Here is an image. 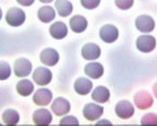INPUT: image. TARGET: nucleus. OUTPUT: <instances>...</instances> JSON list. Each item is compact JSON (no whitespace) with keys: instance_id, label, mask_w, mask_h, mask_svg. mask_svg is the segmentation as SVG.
<instances>
[{"instance_id":"1","label":"nucleus","mask_w":157,"mask_h":126,"mask_svg":"<svg viewBox=\"0 0 157 126\" xmlns=\"http://www.w3.org/2000/svg\"><path fill=\"white\" fill-rule=\"evenodd\" d=\"M4 19L7 25L12 27H20L26 21V14L21 7L12 6L6 11Z\"/></svg>"},{"instance_id":"2","label":"nucleus","mask_w":157,"mask_h":126,"mask_svg":"<svg viewBox=\"0 0 157 126\" xmlns=\"http://www.w3.org/2000/svg\"><path fill=\"white\" fill-rule=\"evenodd\" d=\"M52 72L48 67L40 66L37 67L32 72V78L35 85L39 87H46L52 80Z\"/></svg>"},{"instance_id":"3","label":"nucleus","mask_w":157,"mask_h":126,"mask_svg":"<svg viewBox=\"0 0 157 126\" xmlns=\"http://www.w3.org/2000/svg\"><path fill=\"white\" fill-rule=\"evenodd\" d=\"M13 73L18 78H24L32 74L33 64L27 57H19L14 60L13 64Z\"/></svg>"},{"instance_id":"4","label":"nucleus","mask_w":157,"mask_h":126,"mask_svg":"<svg viewBox=\"0 0 157 126\" xmlns=\"http://www.w3.org/2000/svg\"><path fill=\"white\" fill-rule=\"evenodd\" d=\"M134 106L140 110H147L154 104V98L150 92L147 90H140L136 92L133 96Z\"/></svg>"},{"instance_id":"5","label":"nucleus","mask_w":157,"mask_h":126,"mask_svg":"<svg viewBox=\"0 0 157 126\" xmlns=\"http://www.w3.org/2000/svg\"><path fill=\"white\" fill-rule=\"evenodd\" d=\"M50 110H52V115L57 116V117H63L70 113L71 104H70L69 100L65 97L59 96L52 99V103H50Z\"/></svg>"},{"instance_id":"6","label":"nucleus","mask_w":157,"mask_h":126,"mask_svg":"<svg viewBox=\"0 0 157 126\" xmlns=\"http://www.w3.org/2000/svg\"><path fill=\"white\" fill-rule=\"evenodd\" d=\"M114 113L120 119L129 120L135 114V106L129 100H120L114 106Z\"/></svg>"},{"instance_id":"7","label":"nucleus","mask_w":157,"mask_h":126,"mask_svg":"<svg viewBox=\"0 0 157 126\" xmlns=\"http://www.w3.org/2000/svg\"><path fill=\"white\" fill-rule=\"evenodd\" d=\"M52 99H54V94H52V90L47 89V88L41 87L33 93V102L37 106H47L52 103Z\"/></svg>"},{"instance_id":"8","label":"nucleus","mask_w":157,"mask_h":126,"mask_svg":"<svg viewBox=\"0 0 157 126\" xmlns=\"http://www.w3.org/2000/svg\"><path fill=\"white\" fill-rule=\"evenodd\" d=\"M83 116L89 122H95L102 118L104 115V106L98 104L97 102H89L86 103L83 107Z\"/></svg>"},{"instance_id":"9","label":"nucleus","mask_w":157,"mask_h":126,"mask_svg":"<svg viewBox=\"0 0 157 126\" xmlns=\"http://www.w3.org/2000/svg\"><path fill=\"white\" fill-rule=\"evenodd\" d=\"M136 48L141 53H151L156 48V38L144 34L136 39Z\"/></svg>"},{"instance_id":"10","label":"nucleus","mask_w":157,"mask_h":126,"mask_svg":"<svg viewBox=\"0 0 157 126\" xmlns=\"http://www.w3.org/2000/svg\"><path fill=\"white\" fill-rule=\"evenodd\" d=\"M39 60L45 67H55L60 60V53L52 47H46L40 51Z\"/></svg>"},{"instance_id":"11","label":"nucleus","mask_w":157,"mask_h":126,"mask_svg":"<svg viewBox=\"0 0 157 126\" xmlns=\"http://www.w3.org/2000/svg\"><path fill=\"white\" fill-rule=\"evenodd\" d=\"M98 36L101 40L106 43V44H112L117 41L118 37H120V31L118 28L113 24H105L100 28L98 31Z\"/></svg>"},{"instance_id":"12","label":"nucleus","mask_w":157,"mask_h":126,"mask_svg":"<svg viewBox=\"0 0 157 126\" xmlns=\"http://www.w3.org/2000/svg\"><path fill=\"white\" fill-rule=\"evenodd\" d=\"M135 27L141 34H151L156 27V22L150 15H139L135 19Z\"/></svg>"},{"instance_id":"13","label":"nucleus","mask_w":157,"mask_h":126,"mask_svg":"<svg viewBox=\"0 0 157 126\" xmlns=\"http://www.w3.org/2000/svg\"><path fill=\"white\" fill-rule=\"evenodd\" d=\"M54 119L52 110L45 107H40L34 110L32 116V120L36 125H50Z\"/></svg>"},{"instance_id":"14","label":"nucleus","mask_w":157,"mask_h":126,"mask_svg":"<svg viewBox=\"0 0 157 126\" xmlns=\"http://www.w3.org/2000/svg\"><path fill=\"white\" fill-rule=\"evenodd\" d=\"M101 54H102V49L95 43H86L85 45H83L82 49H81L82 57L85 60H88V62L98 59Z\"/></svg>"},{"instance_id":"15","label":"nucleus","mask_w":157,"mask_h":126,"mask_svg":"<svg viewBox=\"0 0 157 126\" xmlns=\"http://www.w3.org/2000/svg\"><path fill=\"white\" fill-rule=\"evenodd\" d=\"M93 89V82L90 78L81 76L78 77L73 82V90L80 96H87Z\"/></svg>"},{"instance_id":"16","label":"nucleus","mask_w":157,"mask_h":126,"mask_svg":"<svg viewBox=\"0 0 157 126\" xmlns=\"http://www.w3.org/2000/svg\"><path fill=\"white\" fill-rule=\"evenodd\" d=\"M104 72H105L104 66L101 63L95 62V60L89 62L88 64H86L84 67L85 75L88 78H90V79H94V80L100 79L104 75Z\"/></svg>"},{"instance_id":"17","label":"nucleus","mask_w":157,"mask_h":126,"mask_svg":"<svg viewBox=\"0 0 157 126\" xmlns=\"http://www.w3.org/2000/svg\"><path fill=\"white\" fill-rule=\"evenodd\" d=\"M48 32L52 39L60 41V40H63L67 37L68 26L63 21H56L49 26Z\"/></svg>"},{"instance_id":"18","label":"nucleus","mask_w":157,"mask_h":126,"mask_svg":"<svg viewBox=\"0 0 157 126\" xmlns=\"http://www.w3.org/2000/svg\"><path fill=\"white\" fill-rule=\"evenodd\" d=\"M56 16H57V12H56L55 7H52L49 4L42 5L41 7H39L37 12V17L39 21L44 24L52 23L56 19Z\"/></svg>"},{"instance_id":"19","label":"nucleus","mask_w":157,"mask_h":126,"mask_svg":"<svg viewBox=\"0 0 157 126\" xmlns=\"http://www.w3.org/2000/svg\"><path fill=\"white\" fill-rule=\"evenodd\" d=\"M111 96L110 90L105 85H98L91 91V99L98 104H105L109 101Z\"/></svg>"},{"instance_id":"20","label":"nucleus","mask_w":157,"mask_h":126,"mask_svg":"<svg viewBox=\"0 0 157 126\" xmlns=\"http://www.w3.org/2000/svg\"><path fill=\"white\" fill-rule=\"evenodd\" d=\"M16 92L21 97H29L35 92L34 81L27 77L21 78L16 84Z\"/></svg>"},{"instance_id":"21","label":"nucleus","mask_w":157,"mask_h":126,"mask_svg":"<svg viewBox=\"0 0 157 126\" xmlns=\"http://www.w3.org/2000/svg\"><path fill=\"white\" fill-rule=\"evenodd\" d=\"M1 123L6 126H14L19 124L20 122V113L15 108H6L2 110L1 115Z\"/></svg>"},{"instance_id":"22","label":"nucleus","mask_w":157,"mask_h":126,"mask_svg":"<svg viewBox=\"0 0 157 126\" xmlns=\"http://www.w3.org/2000/svg\"><path fill=\"white\" fill-rule=\"evenodd\" d=\"M88 27V20L82 15H75L69 19V28L75 34H82Z\"/></svg>"},{"instance_id":"23","label":"nucleus","mask_w":157,"mask_h":126,"mask_svg":"<svg viewBox=\"0 0 157 126\" xmlns=\"http://www.w3.org/2000/svg\"><path fill=\"white\" fill-rule=\"evenodd\" d=\"M55 9L62 18H67L73 12V4L70 0H55Z\"/></svg>"},{"instance_id":"24","label":"nucleus","mask_w":157,"mask_h":126,"mask_svg":"<svg viewBox=\"0 0 157 126\" xmlns=\"http://www.w3.org/2000/svg\"><path fill=\"white\" fill-rule=\"evenodd\" d=\"M13 68L6 60H0V81L7 80L12 76Z\"/></svg>"},{"instance_id":"25","label":"nucleus","mask_w":157,"mask_h":126,"mask_svg":"<svg viewBox=\"0 0 157 126\" xmlns=\"http://www.w3.org/2000/svg\"><path fill=\"white\" fill-rule=\"evenodd\" d=\"M141 125H153L157 124V116L155 113H147L140 119Z\"/></svg>"},{"instance_id":"26","label":"nucleus","mask_w":157,"mask_h":126,"mask_svg":"<svg viewBox=\"0 0 157 126\" xmlns=\"http://www.w3.org/2000/svg\"><path fill=\"white\" fill-rule=\"evenodd\" d=\"M60 125H78L80 124V121L75 116L72 115H65L61 118V120L59 121Z\"/></svg>"},{"instance_id":"27","label":"nucleus","mask_w":157,"mask_h":126,"mask_svg":"<svg viewBox=\"0 0 157 126\" xmlns=\"http://www.w3.org/2000/svg\"><path fill=\"white\" fill-rule=\"evenodd\" d=\"M114 4L121 11H128L134 5V0H114Z\"/></svg>"},{"instance_id":"28","label":"nucleus","mask_w":157,"mask_h":126,"mask_svg":"<svg viewBox=\"0 0 157 126\" xmlns=\"http://www.w3.org/2000/svg\"><path fill=\"white\" fill-rule=\"evenodd\" d=\"M101 1L102 0H80L81 5L88 11H92V9H97L101 4Z\"/></svg>"},{"instance_id":"29","label":"nucleus","mask_w":157,"mask_h":126,"mask_svg":"<svg viewBox=\"0 0 157 126\" xmlns=\"http://www.w3.org/2000/svg\"><path fill=\"white\" fill-rule=\"evenodd\" d=\"M17 3L19 4L20 6H24V7H29L32 6L33 4L35 3L36 0H16Z\"/></svg>"},{"instance_id":"30","label":"nucleus","mask_w":157,"mask_h":126,"mask_svg":"<svg viewBox=\"0 0 157 126\" xmlns=\"http://www.w3.org/2000/svg\"><path fill=\"white\" fill-rule=\"evenodd\" d=\"M95 125H112V122L109 120H100L95 121Z\"/></svg>"},{"instance_id":"31","label":"nucleus","mask_w":157,"mask_h":126,"mask_svg":"<svg viewBox=\"0 0 157 126\" xmlns=\"http://www.w3.org/2000/svg\"><path fill=\"white\" fill-rule=\"evenodd\" d=\"M39 1L43 4H50L52 2H54L55 0H39Z\"/></svg>"},{"instance_id":"32","label":"nucleus","mask_w":157,"mask_h":126,"mask_svg":"<svg viewBox=\"0 0 157 126\" xmlns=\"http://www.w3.org/2000/svg\"><path fill=\"white\" fill-rule=\"evenodd\" d=\"M3 16H4V14H3V9H1V6H0V22H1V20L3 19Z\"/></svg>"},{"instance_id":"33","label":"nucleus","mask_w":157,"mask_h":126,"mask_svg":"<svg viewBox=\"0 0 157 126\" xmlns=\"http://www.w3.org/2000/svg\"><path fill=\"white\" fill-rule=\"evenodd\" d=\"M0 124H2V123H1V117H0Z\"/></svg>"}]
</instances>
